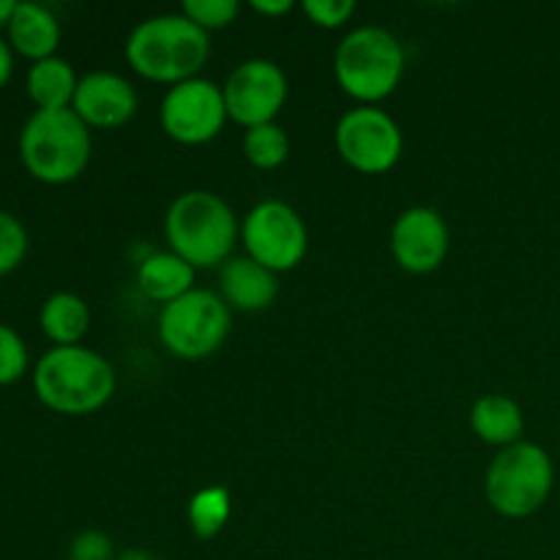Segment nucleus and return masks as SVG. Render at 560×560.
I'll use <instances>...</instances> for the list:
<instances>
[{"label": "nucleus", "mask_w": 560, "mask_h": 560, "mask_svg": "<svg viewBox=\"0 0 560 560\" xmlns=\"http://www.w3.org/2000/svg\"><path fill=\"white\" fill-rule=\"evenodd\" d=\"M184 16L206 33L224 31L238 16V3L235 0H186Z\"/></svg>", "instance_id": "obj_22"}, {"label": "nucleus", "mask_w": 560, "mask_h": 560, "mask_svg": "<svg viewBox=\"0 0 560 560\" xmlns=\"http://www.w3.org/2000/svg\"><path fill=\"white\" fill-rule=\"evenodd\" d=\"M238 219L219 195L206 189L184 191L175 197L164 217V235L170 252L191 268L224 266L238 241Z\"/></svg>", "instance_id": "obj_3"}, {"label": "nucleus", "mask_w": 560, "mask_h": 560, "mask_svg": "<svg viewBox=\"0 0 560 560\" xmlns=\"http://www.w3.org/2000/svg\"><path fill=\"white\" fill-rule=\"evenodd\" d=\"M137 284L145 299L167 306L195 290V268L175 252H153L137 268Z\"/></svg>", "instance_id": "obj_16"}, {"label": "nucleus", "mask_w": 560, "mask_h": 560, "mask_svg": "<svg viewBox=\"0 0 560 560\" xmlns=\"http://www.w3.org/2000/svg\"><path fill=\"white\" fill-rule=\"evenodd\" d=\"M556 485V468L541 446L520 441L501 448L487 468L485 492L490 506L509 520H523L539 512Z\"/></svg>", "instance_id": "obj_6"}, {"label": "nucleus", "mask_w": 560, "mask_h": 560, "mask_svg": "<svg viewBox=\"0 0 560 560\" xmlns=\"http://www.w3.org/2000/svg\"><path fill=\"white\" fill-rule=\"evenodd\" d=\"M241 241L246 246V255L273 273L299 268L310 249L304 219L282 200H266L252 208L241 224Z\"/></svg>", "instance_id": "obj_8"}, {"label": "nucleus", "mask_w": 560, "mask_h": 560, "mask_svg": "<svg viewBox=\"0 0 560 560\" xmlns=\"http://www.w3.org/2000/svg\"><path fill=\"white\" fill-rule=\"evenodd\" d=\"M228 118L244 129L273 124L288 102V77L273 60H244L222 85Z\"/></svg>", "instance_id": "obj_11"}, {"label": "nucleus", "mask_w": 560, "mask_h": 560, "mask_svg": "<svg viewBox=\"0 0 560 560\" xmlns=\"http://www.w3.org/2000/svg\"><path fill=\"white\" fill-rule=\"evenodd\" d=\"M20 156L33 178L69 184L91 162V129L71 107L36 109L20 131Z\"/></svg>", "instance_id": "obj_4"}, {"label": "nucleus", "mask_w": 560, "mask_h": 560, "mask_svg": "<svg viewBox=\"0 0 560 560\" xmlns=\"http://www.w3.org/2000/svg\"><path fill=\"white\" fill-rule=\"evenodd\" d=\"M448 224L435 208L416 206L397 217L392 228V255L408 273H432L448 255Z\"/></svg>", "instance_id": "obj_12"}, {"label": "nucleus", "mask_w": 560, "mask_h": 560, "mask_svg": "<svg viewBox=\"0 0 560 560\" xmlns=\"http://www.w3.org/2000/svg\"><path fill=\"white\" fill-rule=\"evenodd\" d=\"M211 55L208 33L184 14L142 20L126 42V60L140 77L162 85L195 80Z\"/></svg>", "instance_id": "obj_2"}, {"label": "nucleus", "mask_w": 560, "mask_h": 560, "mask_svg": "<svg viewBox=\"0 0 560 560\" xmlns=\"http://www.w3.org/2000/svg\"><path fill=\"white\" fill-rule=\"evenodd\" d=\"M11 69H14V55H11V44L0 36V88L9 82Z\"/></svg>", "instance_id": "obj_28"}, {"label": "nucleus", "mask_w": 560, "mask_h": 560, "mask_svg": "<svg viewBox=\"0 0 560 560\" xmlns=\"http://www.w3.org/2000/svg\"><path fill=\"white\" fill-rule=\"evenodd\" d=\"M38 323L55 345H80L91 328V310L77 293L60 290L42 304Z\"/></svg>", "instance_id": "obj_19"}, {"label": "nucleus", "mask_w": 560, "mask_h": 560, "mask_svg": "<svg viewBox=\"0 0 560 560\" xmlns=\"http://www.w3.org/2000/svg\"><path fill=\"white\" fill-rule=\"evenodd\" d=\"M9 44L20 55L31 58L33 63L44 58H52L60 44V22L47 5L22 3L14 5V14L9 20Z\"/></svg>", "instance_id": "obj_15"}, {"label": "nucleus", "mask_w": 560, "mask_h": 560, "mask_svg": "<svg viewBox=\"0 0 560 560\" xmlns=\"http://www.w3.org/2000/svg\"><path fill=\"white\" fill-rule=\"evenodd\" d=\"M69 560H113V539L102 530H82L69 545Z\"/></svg>", "instance_id": "obj_26"}, {"label": "nucleus", "mask_w": 560, "mask_h": 560, "mask_svg": "<svg viewBox=\"0 0 560 560\" xmlns=\"http://www.w3.org/2000/svg\"><path fill=\"white\" fill-rule=\"evenodd\" d=\"M470 427L490 446L509 448L523 438L525 416L523 408L506 394H487L470 408Z\"/></svg>", "instance_id": "obj_17"}, {"label": "nucleus", "mask_w": 560, "mask_h": 560, "mask_svg": "<svg viewBox=\"0 0 560 560\" xmlns=\"http://www.w3.org/2000/svg\"><path fill=\"white\" fill-rule=\"evenodd\" d=\"M334 74L339 88L361 107H375L402 82L405 49L383 27H355L337 47Z\"/></svg>", "instance_id": "obj_5"}, {"label": "nucleus", "mask_w": 560, "mask_h": 560, "mask_svg": "<svg viewBox=\"0 0 560 560\" xmlns=\"http://www.w3.org/2000/svg\"><path fill=\"white\" fill-rule=\"evenodd\" d=\"M244 156L257 170L282 167L290 156V140L282 126L262 124L255 126V129H246Z\"/></svg>", "instance_id": "obj_21"}, {"label": "nucleus", "mask_w": 560, "mask_h": 560, "mask_svg": "<svg viewBox=\"0 0 560 560\" xmlns=\"http://www.w3.org/2000/svg\"><path fill=\"white\" fill-rule=\"evenodd\" d=\"M80 80L66 58L36 60L27 71V96L36 102L38 109H66L74 102Z\"/></svg>", "instance_id": "obj_18"}, {"label": "nucleus", "mask_w": 560, "mask_h": 560, "mask_svg": "<svg viewBox=\"0 0 560 560\" xmlns=\"http://www.w3.org/2000/svg\"><path fill=\"white\" fill-rule=\"evenodd\" d=\"M249 5L252 11H257L260 16H282L295 9L293 0H252Z\"/></svg>", "instance_id": "obj_27"}, {"label": "nucleus", "mask_w": 560, "mask_h": 560, "mask_svg": "<svg viewBox=\"0 0 560 560\" xmlns=\"http://www.w3.org/2000/svg\"><path fill=\"white\" fill-rule=\"evenodd\" d=\"M36 397L63 416H88L115 394V370L85 345H55L33 366Z\"/></svg>", "instance_id": "obj_1"}, {"label": "nucleus", "mask_w": 560, "mask_h": 560, "mask_svg": "<svg viewBox=\"0 0 560 560\" xmlns=\"http://www.w3.org/2000/svg\"><path fill=\"white\" fill-rule=\"evenodd\" d=\"M233 514V498L224 487H206L189 501V528L197 539H213Z\"/></svg>", "instance_id": "obj_20"}, {"label": "nucleus", "mask_w": 560, "mask_h": 560, "mask_svg": "<svg viewBox=\"0 0 560 560\" xmlns=\"http://www.w3.org/2000/svg\"><path fill=\"white\" fill-rule=\"evenodd\" d=\"M219 295L230 310L262 312L277 301V273L252 260L249 255L230 257L219 271Z\"/></svg>", "instance_id": "obj_14"}, {"label": "nucleus", "mask_w": 560, "mask_h": 560, "mask_svg": "<svg viewBox=\"0 0 560 560\" xmlns=\"http://www.w3.org/2000/svg\"><path fill=\"white\" fill-rule=\"evenodd\" d=\"M16 0H0V25H9L11 14H14Z\"/></svg>", "instance_id": "obj_29"}, {"label": "nucleus", "mask_w": 560, "mask_h": 560, "mask_svg": "<svg viewBox=\"0 0 560 560\" xmlns=\"http://www.w3.org/2000/svg\"><path fill=\"white\" fill-rule=\"evenodd\" d=\"M304 14L312 25L326 27V31H334V27H342L345 22H350V16L355 14L353 0H304Z\"/></svg>", "instance_id": "obj_25"}, {"label": "nucleus", "mask_w": 560, "mask_h": 560, "mask_svg": "<svg viewBox=\"0 0 560 560\" xmlns=\"http://www.w3.org/2000/svg\"><path fill=\"white\" fill-rule=\"evenodd\" d=\"M118 560H159V558L151 556V552H145V550H126Z\"/></svg>", "instance_id": "obj_30"}, {"label": "nucleus", "mask_w": 560, "mask_h": 560, "mask_svg": "<svg viewBox=\"0 0 560 560\" xmlns=\"http://www.w3.org/2000/svg\"><path fill=\"white\" fill-rule=\"evenodd\" d=\"M159 120L164 135L180 145H206L217 140L228 120L222 88L202 77L178 82L162 98Z\"/></svg>", "instance_id": "obj_10"}, {"label": "nucleus", "mask_w": 560, "mask_h": 560, "mask_svg": "<svg viewBox=\"0 0 560 560\" xmlns=\"http://www.w3.org/2000/svg\"><path fill=\"white\" fill-rule=\"evenodd\" d=\"M27 345L11 326L0 323V386L20 381L27 372Z\"/></svg>", "instance_id": "obj_24"}, {"label": "nucleus", "mask_w": 560, "mask_h": 560, "mask_svg": "<svg viewBox=\"0 0 560 560\" xmlns=\"http://www.w3.org/2000/svg\"><path fill=\"white\" fill-rule=\"evenodd\" d=\"M27 255V230L14 213L0 208V277L14 271Z\"/></svg>", "instance_id": "obj_23"}, {"label": "nucleus", "mask_w": 560, "mask_h": 560, "mask_svg": "<svg viewBox=\"0 0 560 560\" xmlns=\"http://www.w3.org/2000/svg\"><path fill=\"white\" fill-rule=\"evenodd\" d=\"M140 98L129 80L113 71H91L80 77L71 109L88 124V129H120L135 118Z\"/></svg>", "instance_id": "obj_13"}, {"label": "nucleus", "mask_w": 560, "mask_h": 560, "mask_svg": "<svg viewBox=\"0 0 560 560\" xmlns=\"http://www.w3.org/2000/svg\"><path fill=\"white\" fill-rule=\"evenodd\" d=\"M402 129L377 107H355L337 124V151L348 167L364 175H383L402 156Z\"/></svg>", "instance_id": "obj_9"}, {"label": "nucleus", "mask_w": 560, "mask_h": 560, "mask_svg": "<svg viewBox=\"0 0 560 560\" xmlns=\"http://www.w3.org/2000/svg\"><path fill=\"white\" fill-rule=\"evenodd\" d=\"M233 312L222 295L211 290H191L167 304L159 315V339L173 355L186 361H202L217 353L230 337Z\"/></svg>", "instance_id": "obj_7"}]
</instances>
